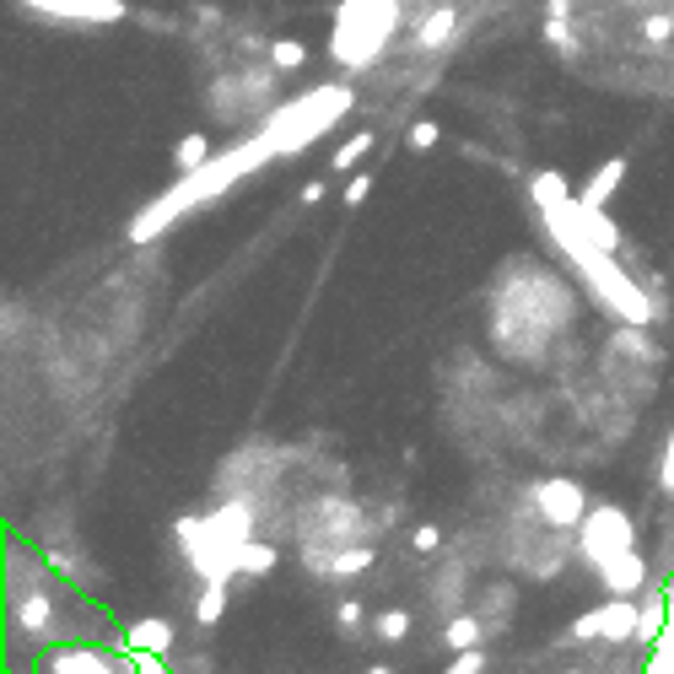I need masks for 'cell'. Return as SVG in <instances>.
Listing matches in <instances>:
<instances>
[{"mask_svg": "<svg viewBox=\"0 0 674 674\" xmlns=\"http://www.w3.org/2000/svg\"><path fill=\"white\" fill-rule=\"evenodd\" d=\"M400 33V0H340L329 22V60L351 76L384 60Z\"/></svg>", "mask_w": 674, "mask_h": 674, "instance_id": "6da1fadb", "label": "cell"}, {"mask_svg": "<svg viewBox=\"0 0 674 674\" xmlns=\"http://www.w3.org/2000/svg\"><path fill=\"white\" fill-rule=\"evenodd\" d=\"M535 502H539V519L550 524V529H577L583 519H588V497H583V486L577 480H566V475H550V480H539L535 486Z\"/></svg>", "mask_w": 674, "mask_h": 674, "instance_id": "7a4b0ae2", "label": "cell"}, {"mask_svg": "<svg viewBox=\"0 0 674 674\" xmlns=\"http://www.w3.org/2000/svg\"><path fill=\"white\" fill-rule=\"evenodd\" d=\"M16 5H27L49 22H76V27H114L130 16L125 0H16Z\"/></svg>", "mask_w": 674, "mask_h": 674, "instance_id": "3957f363", "label": "cell"}, {"mask_svg": "<svg viewBox=\"0 0 674 674\" xmlns=\"http://www.w3.org/2000/svg\"><path fill=\"white\" fill-rule=\"evenodd\" d=\"M637 621H642V615H637V610H632V599L621 594V599H610L604 610H594V615H583V621H577V642H583V637L626 642V637L637 632Z\"/></svg>", "mask_w": 674, "mask_h": 674, "instance_id": "277c9868", "label": "cell"}, {"mask_svg": "<svg viewBox=\"0 0 674 674\" xmlns=\"http://www.w3.org/2000/svg\"><path fill=\"white\" fill-rule=\"evenodd\" d=\"M453 33H459V11H453V5H437V11L421 22V33H415V49H442Z\"/></svg>", "mask_w": 674, "mask_h": 674, "instance_id": "5b68a950", "label": "cell"}, {"mask_svg": "<svg viewBox=\"0 0 674 674\" xmlns=\"http://www.w3.org/2000/svg\"><path fill=\"white\" fill-rule=\"evenodd\" d=\"M130 648L135 653H157V659H162V653L173 648V626H167V621H135Z\"/></svg>", "mask_w": 674, "mask_h": 674, "instance_id": "8992f818", "label": "cell"}, {"mask_svg": "<svg viewBox=\"0 0 674 674\" xmlns=\"http://www.w3.org/2000/svg\"><path fill=\"white\" fill-rule=\"evenodd\" d=\"M621 178H626V157H610V162L594 173V184L583 189V200H588V205H604V200L621 189Z\"/></svg>", "mask_w": 674, "mask_h": 674, "instance_id": "52a82bcc", "label": "cell"}, {"mask_svg": "<svg viewBox=\"0 0 674 674\" xmlns=\"http://www.w3.org/2000/svg\"><path fill=\"white\" fill-rule=\"evenodd\" d=\"M480 637H486V621H475V615H453V621L442 626V642H448L453 653H464V648H480Z\"/></svg>", "mask_w": 674, "mask_h": 674, "instance_id": "ba28073f", "label": "cell"}, {"mask_svg": "<svg viewBox=\"0 0 674 674\" xmlns=\"http://www.w3.org/2000/svg\"><path fill=\"white\" fill-rule=\"evenodd\" d=\"M173 162H178V173H195V167H205L211 162V140L195 130V135H184L178 146H173Z\"/></svg>", "mask_w": 674, "mask_h": 674, "instance_id": "9c48e42d", "label": "cell"}, {"mask_svg": "<svg viewBox=\"0 0 674 674\" xmlns=\"http://www.w3.org/2000/svg\"><path fill=\"white\" fill-rule=\"evenodd\" d=\"M265 54H270L275 71H302V65H308V49H302L297 38H270Z\"/></svg>", "mask_w": 674, "mask_h": 674, "instance_id": "30bf717a", "label": "cell"}, {"mask_svg": "<svg viewBox=\"0 0 674 674\" xmlns=\"http://www.w3.org/2000/svg\"><path fill=\"white\" fill-rule=\"evenodd\" d=\"M222 610H227V588H222V577H211V588H205L200 604H195V621H200V626H216Z\"/></svg>", "mask_w": 674, "mask_h": 674, "instance_id": "8fae6325", "label": "cell"}, {"mask_svg": "<svg viewBox=\"0 0 674 674\" xmlns=\"http://www.w3.org/2000/svg\"><path fill=\"white\" fill-rule=\"evenodd\" d=\"M367 151H373V130L351 135V140H346V146L335 151V162H329V167H335V173H351V167H357V162H362Z\"/></svg>", "mask_w": 674, "mask_h": 674, "instance_id": "7c38bea8", "label": "cell"}, {"mask_svg": "<svg viewBox=\"0 0 674 674\" xmlns=\"http://www.w3.org/2000/svg\"><path fill=\"white\" fill-rule=\"evenodd\" d=\"M280 561V550H270V545H244L238 550V572H270Z\"/></svg>", "mask_w": 674, "mask_h": 674, "instance_id": "4fadbf2b", "label": "cell"}, {"mask_svg": "<svg viewBox=\"0 0 674 674\" xmlns=\"http://www.w3.org/2000/svg\"><path fill=\"white\" fill-rule=\"evenodd\" d=\"M373 632H378V642H404L410 615H404V610H389V615H378V621H373Z\"/></svg>", "mask_w": 674, "mask_h": 674, "instance_id": "5bb4252c", "label": "cell"}, {"mask_svg": "<svg viewBox=\"0 0 674 674\" xmlns=\"http://www.w3.org/2000/svg\"><path fill=\"white\" fill-rule=\"evenodd\" d=\"M437 140H442L437 120H415V125H410V151H432Z\"/></svg>", "mask_w": 674, "mask_h": 674, "instance_id": "9a60e30c", "label": "cell"}, {"mask_svg": "<svg viewBox=\"0 0 674 674\" xmlns=\"http://www.w3.org/2000/svg\"><path fill=\"white\" fill-rule=\"evenodd\" d=\"M539 38H545V43H550V49H566V43H572V27H566V22H561V11H550V22H545V27H539Z\"/></svg>", "mask_w": 674, "mask_h": 674, "instance_id": "2e32d148", "label": "cell"}, {"mask_svg": "<svg viewBox=\"0 0 674 674\" xmlns=\"http://www.w3.org/2000/svg\"><path fill=\"white\" fill-rule=\"evenodd\" d=\"M642 38H648V43H670L674 16H642Z\"/></svg>", "mask_w": 674, "mask_h": 674, "instance_id": "e0dca14e", "label": "cell"}, {"mask_svg": "<svg viewBox=\"0 0 674 674\" xmlns=\"http://www.w3.org/2000/svg\"><path fill=\"white\" fill-rule=\"evenodd\" d=\"M480 670H486V653H480V648H464L442 674H480Z\"/></svg>", "mask_w": 674, "mask_h": 674, "instance_id": "ac0fdd59", "label": "cell"}, {"mask_svg": "<svg viewBox=\"0 0 674 674\" xmlns=\"http://www.w3.org/2000/svg\"><path fill=\"white\" fill-rule=\"evenodd\" d=\"M367 195H373V173H357V178L346 184V205H362Z\"/></svg>", "mask_w": 674, "mask_h": 674, "instance_id": "d6986e66", "label": "cell"}, {"mask_svg": "<svg viewBox=\"0 0 674 674\" xmlns=\"http://www.w3.org/2000/svg\"><path fill=\"white\" fill-rule=\"evenodd\" d=\"M410 545H415V550H421V556H432V550H437V545H442V535H437V529H432V524H421V529H415V535H410Z\"/></svg>", "mask_w": 674, "mask_h": 674, "instance_id": "ffe728a7", "label": "cell"}, {"mask_svg": "<svg viewBox=\"0 0 674 674\" xmlns=\"http://www.w3.org/2000/svg\"><path fill=\"white\" fill-rule=\"evenodd\" d=\"M659 480H664V491L674 497V437H670V448H664V464H659Z\"/></svg>", "mask_w": 674, "mask_h": 674, "instance_id": "44dd1931", "label": "cell"}, {"mask_svg": "<svg viewBox=\"0 0 674 674\" xmlns=\"http://www.w3.org/2000/svg\"><path fill=\"white\" fill-rule=\"evenodd\" d=\"M357 621H362V604H357V599H346V604H340V626H346V632H351V626H357Z\"/></svg>", "mask_w": 674, "mask_h": 674, "instance_id": "7402d4cb", "label": "cell"}, {"mask_svg": "<svg viewBox=\"0 0 674 674\" xmlns=\"http://www.w3.org/2000/svg\"><path fill=\"white\" fill-rule=\"evenodd\" d=\"M319 200H324V178H313V184L302 189V205H319Z\"/></svg>", "mask_w": 674, "mask_h": 674, "instance_id": "603a6c76", "label": "cell"}, {"mask_svg": "<svg viewBox=\"0 0 674 674\" xmlns=\"http://www.w3.org/2000/svg\"><path fill=\"white\" fill-rule=\"evenodd\" d=\"M367 674H389V670H367Z\"/></svg>", "mask_w": 674, "mask_h": 674, "instance_id": "cb8c5ba5", "label": "cell"}, {"mask_svg": "<svg viewBox=\"0 0 674 674\" xmlns=\"http://www.w3.org/2000/svg\"><path fill=\"white\" fill-rule=\"evenodd\" d=\"M566 674H572V670H566Z\"/></svg>", "mask_w": 674, "mask_h": 674, "instance_id": "d4e9b609", "label": "cell"}]
</instances>
